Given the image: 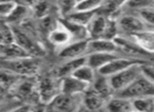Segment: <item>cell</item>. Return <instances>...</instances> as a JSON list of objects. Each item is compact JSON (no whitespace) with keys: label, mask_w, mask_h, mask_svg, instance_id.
<instances>
[{"label":"cell","mask_w":154,"mask_h":112,"mask_svg":"<svg viewBox=\"0 0 154 112\" xmlns=\"http://www.w3.org/2000/svg\"><path fill=\"white\" fill-rule=\"evenodd\" d=\"M10 93L17 99L23 101V104L32 106L40 104L37 91V76L20 77V79L10 90Z\"/></svg>","instance_id":"1"},{"label":"cell","mask_w":154,"mask_h":112,"mask_svg":"<svg viewBox=\"0 0 154 112\" xmlns=\"http://www.w3.org/2000/svg\"><path fill=\"white\" fill-rule=\"evenodd\" d=\"M1 64L2 69L9 70L21 77H34L40 70V61L33 56L17 59H2Z\"/></svg>","instance_id":"2"},{"label":"cell","mask_w":154,"mask_h":112,"mask_svg":"<svg viewBox=\"0 0 154 112\" xmlns=\"http://www.w3.org/2000/svg\"><path fill=\"white\" fill-rule=\"evenodd\" d=\"M12 26L14 32V42L20 45L29 55L33 57H39L45 53L43 47L36 39V34L28 32L18 26Z\"/></svg>","instance_id":"3"},{"label":"cell","mask_w":154,"mask_h":112,"mask_svg":"<svg viewBox=\"0 0 154 112\" xmlns=\"http://www.w3.org/2000/svg\"><path fill=\"white\" fill-rule=\"evenodd\" d=\"M37 91L40 104L48 106L57 95L61 93L60 78H58L54 73L37 78Z\"/></svg>","instance_id":"4"},{"label":"cell","mask_w":154,"mask_h":112,"mask_svg":"<svg viewBox=\"0 0 154 112\" xmlns=\"http://www.w3.org/2000/svg\"><path fill=\"white\" fill-rule=\"evenodd\" d=\"M145 64H147V63L134 64V65L130 66V67L127 68V69L120 71L119 73L109 77L110 84H111V87H112V89H113L114 93L117 94V93L122 92V91L125 90L129 85L132 84L140 74H143L141 67H143V65H145Z\"/></svg>","instance_id":"5"},{"label":"cell","mask_w":154,"mask_h":112,"mask_svg":"<svg viewBox=\"0 0 154 112\" xmlns=\"http://www.w3.org/2000/svg\"><path fill=\"white\" fill-rule=\"evenodd\" d=\"M117 95L126 97L131 101L135 98H139V97L154 96V82H151L143 74H140L125 90L117 93Z\"/></svg>","instance_id":"6"},{"label":"cell","mask_w":154,"mask_h":112,"mask_svg":"<svg viewBox=\"0 0 154 112\" xmlns=\"http://www.w3.org/2000/svg\"><path fill=\"white\" fill-rule=\"evenodd\" d=\"M82 95H69L60 93L55 97L49 107L51 112H79L82 107Z\"/></svg>","instance_id":"7"},{"label":"cell","mask_w":154,"mask_h":112,"mask_svg":"<svg viewBox=\"0 0 154 112\" xmlns=\"http://www.w3.org/2000/svg\"><path fill=\"white\" fill-rule=\"evenodd\" d=\"M114 41L117 45L119 52L128 55V57L137 59V61H147L146 59H147L148 56H150V54H148L141 48H139L137 45V43L131 37H126L122 36V35H119V36L114 39Z\"/></svg>","instance_id":"8"},{"label":"cell","mask_w":154,"mask_h":112,"mask_svg":"<svg viewBox=\"0 0 154 112\" xmlns=\"http://www.w3.org/2000/svg\"><path fill=\"white\" fill-rule=\"evenodd\" d=\"M119 32L127 35V37H131L134 34L148 30V26L140 19L138 15H122L117 19Z\"/></svg>","instance_id":"9"},{"label":"cell","mask_w":154,"mask_h":112,"mask_svg":"<svg viewBox=\"0 0 154 112\" xmlns=\"http://www.w3.org/2000/svg\"><path fill=\"white\" fill-rule=\"evenodd\" d=\"M137 63H147V61H137V59L131 58L128 56H117L116 58H114L113 61H110L108 65H106L105 67H103L101 69H99L97 71V73H99L100 75L107 76V77H111V76L115 75V74L119 73L120 71L127 69L130 66L134 65Z\"/></svg>","instance_id":"10"},{"label":"cell","mask_w":154,"mask_h":112,"mask_svg":"<svg viewBox=\"0 0 154 112\" xmlns=\"http://www.w3.org/2000/svg\"><path fill=\"white\" fill-rule=\"evenodd\" d=\"M88 45L89 40L72 41L58 51V57L61 61H66L87 56L88 55Z\"/></svg>","instance_id":"11"},{"label":"cell","mask_w":154,"mask_h":112,"mask_svg":"<svg viewBox=\"0 0 154 112\" xmlns=\"http://www.w3.org/2000/svg\"><path fill=\"white\" fill-rule=\"evenodd\" d=\"M48 40L52 45L58 48V49H62L63 47L68 45L70 42H72V37H71L69 31L66 29V26L59 21L58 19L57 24L54 26V29L48 34Z\"/></svg>","instance_id":"12"},{"label":"cell","mask_w":154,"mask_h":112,"mask_svg":"<svg viewBox=\"0 0 154 112\" xmlns=\"http://www.w3.org/2000/svg\"><path fill=\"white\" fill-rule=\"evenodd\" d=\"M89 85L70 75L60 78V90L61 93L69 95H82L89 89Z\"/></svg>","instance_id":"13"},{"label":"cell","mask_w":154,"mask_h":112,"mask_svg":"<svg viewBox=\"0 0 154 112\" xmlns=\"http://www.w3.org/2000/svg\"><path fill=\"white\" fill-rule=\"evenodd\" d=\"M107 20L108 16L103 14L100 11L97 12V14L94 16V18L91 20V22L87 26L89 33V40L103 38L106 24H107Z\"/></svg>","instance_id":"14"},{"label":"cell","mask_w":154,"mask_h":112,"mask_svg":"<svg viewBox=\"0 0 154 112\" xmlns=\"http://www.w3.org/2000/svg\"><path fill=\"white\" fill-rule=\"evenodd\" d=\"M103 109L106 112H131L133 107L131 99L115 94L106 101Z\"/></svg>","instance_id":"15"},{"label":"cell","mask_w":154,"mask_h":112,"mask_svg":"<svg viewBox=\"0 0 154 112\" xmlns=\"http://www.w3.org/2000/svg\"><path fill=\"white\" fill-rule=\"evenodd\" d=\"M82 107H85L87 110H89L91 112L98 111V110L103 109L106 103V99L103 97H101L91 87H89L88 90L82 94Z\"/></svg>","instance_id":"16"},{"label":"cell","mask_w":154,"mask_h":112,"mask_svg":"<svg viewBox=\"0 0 154 112\" xmlns=\"http://www.w3.org/2000/svg\"><path fill=\"white\" fill-rule=\"evenodd\" d=\"M91 53H117L119 54V49L114 40L108 39H93L89 40L88 54Z\"/></svg>","instance_id":"17"},{"label":"cell","mask_w":154,"mask_h":112,"mask_svg":"<svg viewBox=\"0 0 154 112\" xmlns=\"http://www.w3.org/2000/svg\"><path fill=\"white\" fill-rule=\"evenodd\" d=\"M139 48L150 55H154V30L148 29L131 36Z\"/></svg>","instance_id":"18"},{"label":"cell","mask_w":154,"mask_h":112,"mask_svg":"<svg viewBox=\"0 0 154 112\" xmlns=\"http://www.w3.org/2000/svg\"><path fill=\"white\" fill-rule=\"evenodd\" d=\"M59 21L69 31L73 41L89 40V33L87 26H82L79 23H76L74 21H71V20L66 19V18H60Z\"/></svg>","instance_id":"19"},{"label":"cell","mask_w":154,"mask_h":112,"mask_svg":"<svg viewBox=\"0 0 154 112\" xmlns=\"http://www.w3.org/2000/svg\"><path fill=\"white\" fill-rule=\"evenodd\" d=\"M90 87L94 91H96L101 97H103L106 101L109 99L110 97H112L113 95H115V93H114L113 89L111 87V84H110L109 77L100 75L99 73L96 74V77H95L94 82H92V85Z\"/></svg>","instance_id":"20"},{"label":"cell","mask_w":154,"mask_h":112,"mask_svg":"<svg viewBox=\"0 0 154 112\" xmlns=\"http://www.w3.org/2000/svg\"><path fill=\"white\" fill-rule=\"evenodd\" d=\"M85 64H87V56L80 57V58L66 61H63V64H61V65L56 69L54 74H55L58 78L70 76V75H72L80 66L85 65Z\"/></svg>","instance_id":"21"},{"label":"cell","mask_w":154,"mask_h":112,"mask_svg":"<svg viewBox=\"0 0 154 112\" xmlns=\"http://www.w3.org/2000/svg\"><path fill=\"white\" fill-rule=\"evenodd\" d=\"M117 56V53H91L87 55V64L97 72Z\"/></svg>","instance_id":"22"},{"label":"cell","mask_w":154,"mask_h":112,"mask_svg":"<svg viewBox=\"0 0 154 112\" xmlns=\"http://www.w3.org/2000/svg\"><path fill=\"white\" fill-rule=\"evenodd\" d=\"M29 56L30 55L16 42L0 45V57L3 59H17Z\"/></svg>","instance_id":"23"},{"label":"cell","mask_w":154,"mask_h":112,"mask_svg":"<svg viewBox=\"0 0 154 112\" xmlns=\"http://www.w3.org/2000/svg\"><path fill=\"white\" fill-rule=\"evenodd\" d=\"M31 14H32L31 9L20 5V3H17L16 7L14 8V10L12 11V13L10 14V16L7 18V22H9L12 26H15V24L20 26L24 21L30 19Z\"/></svg>","instance_id":"24"},{"label":"cell","mask_w":154,"mask_h":112,"mask_svg":"<svg viewBox=\"0 0 154 112\" xmlns=\"http://www.w3.org/2000/svg\"><path fill=\"white\" fill-rule=\"evenodd\" d=\"M96 74H97V72L95 71L92 67H90L88 64H85V65L80 66V67L72 74V76L76 77L77 79L82 80L85 84L91 86L92 82H94L95 77H96Z\"/></svg>","instance_id":"25"},{"label":"cell","mask_w":154,"mask_h":112,"mask_svg":"<svg viewBox=\"0 0 154 112\" xmlns=\"http://www.w3.org/2000/svg\"><path fill=\"white\" fill-rule=\"evenodd\" d=\"M132 107L137 112H154V96L139 97L132 99Z\"/></svg>","instance_id":"26"},{"label":"cell","mask_w":154,"mask_h":112,"mask_svg":"<svg viewBox=\"0 0 154 112\" xmlns=\"http://www.w3.org/2000/svg\"><path fill=\"white\" fill-rule=\"evenodd\" d=\"M97 12H78L74 11L70 14L69 16H66V19L71 20V21H74L76 23H79L82 26H88V24L91 22V20L94 18V16L97 14Z\"/></svg>","instance_id":"27"},{"label":"cell","mask_w":154,"mask_h":112,"mask_svg":"<svg viewBox=\"0 0 154 112\" xmlns=\"http://www.w3.org/2000/svg\"><path fill=\"white\" fill-rule=\"evenodd\" d=\"M20 77L21 76L17 75V74L13 73L9 70L0 68V84L5 89V91L11 90L14 85L20 79Z\"/></svg>","instance_id":"28"},{"label":"cell","mask_w":154,"mask_h":112,"mask_svg":"<svg viewBox=\"0 0 154 112\" xmlns=\"http://www.w3.org/2000/svg\"><path fill=\"white\" fill-rule=\"evenodd\" d=\"M105 5V0H84L76 5L74 11L78 12H96Z\"/></svg>","instance_id":"29"},{"label":"cell","mask_w":154,"mask_h":112,"mask_svg":"<svg viewBox=\"0 0 154 112\" xmlns=\"http://www.w3.org/2000/svg\"><path fill=\"white\" fill-rule=\"evenodd\" d=\"M120 35L119 28H118L117 19L113 17H108L107 24H106L105 32L103 35V39H108V40H114L116 37Z\"/></svg>","instance_id":"30"},{"label":"cell","mask_w":154,"mask_h":112,"mask_svg":"<svg viewBox=\"0 0 154 112\" xmlns=\"http://www.w3.org/2000/svg\"><path fill=\"white\" fill-rule=\"evenodd\" d=\"M31 11H32V14L34 15L35 18H37L38 20L42 19L45 16L50 15L51 3H50L49 0H39Z\"/></svg>","instance_id":"31"},{"label":"cell","mask_w":154,"mask_h":112,"mask_svg":"<svg viewBox=\"0 0 154 112\" xmlns=\"http://www.w3.org/2000/svg\"><path fill=\"white\" fill-rule=\"evenodd\" d=\"M12 42H14L13 28L7 21L1 22L0 23V45Z\"/></svg>","instance_id":"32"},{"label":"cell","mask_w":154,"mask_h":112,"mask_svg":"<svg viewBox=\"0 0 154 112\" xmlns=\"http://www.w3.org/2000/svg\"><path fill=\"white\" fill-rule=\"evenodd\" d=\"M77 5V0H59L58 10H59L60 18H66L74 12L75 7Z\"/></svg>","instance_id":"33"},{"label":"cell","mask_w":154,"mask_h":112,"mask_svg":"<svg viewBox=\"0 0 154 112\" xmlns=\"http://www.w3.org/2000/svg\"><path fill=\"white\" fill-rule=\"evenodd\" d=\"M137 15L145 22L148 29L154 30V8L140 10V11L137 12Z\"/></svg>","instance_id":"34"},{"label":"cell","mask_w":154,"mask_h":112,"mask_svg":"<svg viewBox=\"0 0 154 112\" xmlns=\"http://www.w3.org/2000/svg\"><path fill=\"white\" fill-rule=\"evenodd\" d=\"M126 7L138 12L143 9L154 8V0H129V2L126 5Z\"/></svg>","instance_id":"35"},{"label":"cell","mask_w":154,"mask_h":112,"mask_svg":"<svg viewBox=\"0 0 154 112\" xmlns=\"http://www.w3.org/2000/svg\"><path fill=\"white\" fill-rule=\"evenodd\" d=\"M16 5L17 2L15 0H5L2 2H0V17H9Z\"/></svg>","instance_id":"36"},{"label":"cell","mask_w":154,"mask_h":112,"mask_svg":"<svg viewBox=\"0 0 154 112\" xmlns=\"http://www.w3.org/2000/svg\"><path fill=\"white\" fill-rule=\"evenodd\" d=\"M141 70H143V74L145 76H147L151 82H154V67L153 66H148L147 64L143 65L141 67Z\"/></svg>","instance_id":"37"},{"label":"cell","mask_w":154,"mask_h":112,"mask_svg":"<svg viewBox=\"0 0 154 112\" xmlns=\"http://www.w3.org/2000/svg\"><path fill=\"white\" fill-rule=\"evenodd\" d=\"M32 108H33L32 105H29V104H23V105L19 106V107L14 108V109L10 110L9 112H30Z\"/></svg>","instance_id":"38"},{"label":"cell","mask_w":154,"mask_h":112,"mask_svg":"<svg viewBox=\"0 0 154 112\" xmlns=\"http://www.w3.org/2000/svg\"><path fill=\"white\" fill-rule=\"evenodd\" d=\"M38 1L39 0H18V1H16V2L20 3V5H24V7H26V8H29V9L32 10L33 7H34Z\"/></svg>","instance_id":"39"},{"label":"cell","mask_w":154,"mask_h":112,"mask_svg":"<svg viewBox=\"0 0 154 112\" xmlns=\"http://www.w3.org/2000/svg\"><path fill=\"white\" fill-rule=\"evenodd\" d=\"M30 112H47V106L42 105V104H38V105L33 106Z\"/></svg>","instance_id":"40"},{"label":"cell","mask_w":154,"mask_h":112,"mask_svg":"<svg viewBox=\"0 0 154 112\" xmlns=\"http://www.w3.org/2000/svg\"><path fill=\"white\" fill-rule=\"evenodd\" d=\"M5 89L1 86V84H0V94H5Z\"/></svg>","instance_id":"41"},{"label":"cell","mask_w":154,"mask_h":112,"mask_svg":"<svg viewBox=\"0 0 154 112\" xmlns=\"http://www.w3.org/2000/svg\"><path fill=\"white\" fill-rule=\"evenodd\" d=\"M3 99H5V98H3V94H0V104L2 103Z\"/></svg>","instance_id":"42"},{"label":"cell","mask_w":154,"mask_h":112,"mask_svg":"<svg viewBox=\"0 0 154 112\" xmlns=\"http://www.w3.org/2000/svg\"><path fill=\"white\" fill-rule=\"evenodd\" d=\"M80 1H84V0H77V3H78V2H80Z\"/></svg>","instance_id":"43"},{"label":"cell","mask_w":154,"mask_h":112,"mask_svg":"<svg viewBox=\"0 0 154 112\" xmlns=\"http://www.w3.org/2000/svg\"><path fill=\"white\" fill-rule=\"evenodd\" d=\"M2 1H5V0H0V2H2Z\"/></svg>","instance_id":"44"},{"label":"cell","mask_w":154,"mask_h":112,"mask_svg":"<svg viewBox=\"0 0 154 112\" xmlns=\"http://www.w3.org/2000/svg\"><path fill=\"white\" fill-rule=\"evenodd\" d=\"M131 112H137V111H134V110H132V111H131Z\"/></svg>","instance_id":"45"}]
</instances>
